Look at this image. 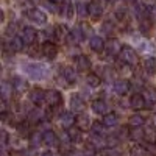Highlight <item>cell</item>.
<instances>
[{"label": "cell", "mask_w": 156, "mask_h": 156, "mask_svg": "<svg viewBox=\"0 0 156 156\" xmlns=\"http://www.w3.org/2000/svg\"><path fill=\"white\" fill-rule=\"evenodd\" d=\"M142 95L145 97V101H147V106H151L156 103V89L154 87H147L144 92H142Z\"/></svg>", "instance_id": "28"}, {"label": "cell", "mask_w": 156, "mask_h": 156, "mask_svg": "<svg viewBox=\"0 0 156 156\" xmlns=\"http://www.w3.org/2000/svg\"><path fill=\"white\" fill-rule=\"evenodd\" d=\"M73 12H76V11H75V8H73L70 3H62V5H61V11H59V14H61L62 17H66V19H72Z\"/></svg>", "instance_id": "32"}, {"label": "cell", "mask_w": 156, "mask_h": 156, "mask_svg": "<svg viewBox=\"0 0 156 156\" xmlns=\"http://www.w3.org/2000/svg\"><path fill=\"white\" fill-rule=\"evenodd\" d=\"M144 69L148 73H156V56H147L144 59Z\"/></svg>", "instance_id": "31"}, {"label": "cell", "mask_w": 156, "mask_h": 156, "mask_svg": "<svg viewBox=\"0 0 156 156\" xmlns=\"http://www.w3.org/2000/svg\"><path fill=\"white\" fill-rule=\"evenodd\" d=\"M41 6L45 8L47 11H50V12H56V9H58V5L53 0H41Z\"/></svg>", "instance_id": "37"}, {"label": "cell", "mask_w": 156, "mask_h": 156, "mask_svg": "<svg viewBox=\"0 0 156 156\" xmlns=\"http://www.w3.org/2000/svg\"><path fill=\"white\" fill-rule=\"evenodd\" d=\"M12 92H14V87H12V84L3 80L2 84H0V97H2V100L8 101V100L12 97Z\"/></svg>", "instance_id": "23"}, {"label": "cell", "mask_w": 156, "mask_h": 156, "mask_svg": "<svg viewBox=\"0 0 156 156\" xmlns=\"http://www.w3.org/2000/svg\"><path fill=\"white\" fill-rule=\"evenodd\" d=\"M25 17L36 25H45L47 23V14L42 9H37V8H28L25 11Z\"/></svg>", "instance_id": "3"}, {"label": "cell", "mask_w": 156, "mask_h": 156, "mask_svg": "<svg viewBox=\"0 0 156 156\" xmlns=\"http://www.w3.org/2000/svg\"><path fill=\"white\" fill-rule=\"evenodd\" d=\"M89 45H90V48H92L94 51H103L105 50V47H106V42L103 41V37L101 36H97V34H94V36H90L89 37Z\"/></svg>", "instance_id": "22"}, {"label": "cell", "mask_w": 156, "mask_h": 156, "mask_svg": "<svg viewBox=\"0 0 156 156\" xmlns=\"http://www.w3.org/2000/svg\"><path fill=\"white\" fill-rule=\"evenodd\" d=\"M122 48H123V45L120 44L119 39H115V37L109 39V41L106 42V47H105L106 53H108L109 56H117V55H120Z\"/></svg>", "instance_id": "12"}, {"label": "cell", "mask_w": 156, "mask_h": 156, "mask_svg": "<svg viewBox=\"0 0 156 156\" xmlns=\"http://www.w3.org/2000/svg\"><path fill=\"white\" fill-rule=\"evenodd\" d=\"M145 123V119H144V115H140V114H131L128 117V125L131 126V128H137V126H142Z\"/></svg>", "instance_id": "27"}, {"label": "cell", "mask_w": 156, "mask_h": 156, "mask_svg": "<svg viewBox=\"0 0 156 156\" xmlns=\"http://www.w3.org/2000/svg\"><path fill=\"white\" fill-rule=\"evenodd\" d=\"M119 58H120V61L123 64H128V66H134V64H137V61H139L137 51L133 47H129V45H123Z\"/></svg>", "instance_id": "2"}, {"label": "cell", "mask_w": 156, "mask_h": 156, "mask_svg": "<svg viewBox=\"0 0 156 156\" xmlns=\"http://www.w3.org/2000/svg\"><path fill=\"white\" fill-rule=\"evenodd\" d=\"M41 144H44V140H42V133H39V131L31 133V134H30V145H31L33 148H36V147H39Z\"/></svg>", "instance_id": "35"}, {"label": "cell", "mask_w": 156, "mask_h": 156, "mask_svg": "<svg viewBox=\"0 0 156 156\" xmlns=\"http://www.w3.org/2000/svg\"><path fill=\"white\" fill-rule=\"evenodd\" d=\"M87 6H89V16L92 19H100L103 16L105 8H103V2H101V0H92V2L87 3Z\"/></svg>", "instance_id": "9"}, {"label": "cell", "mask_w": 156, "mask_h": 156, "mask_svg": "<svg viewBox=\"0 0 156 156\" xmlns=\"http://www.w3.org/2000/svg\"><path fill=\"white\" fill-rule=\"evenodd\" d=\"M45 103L50 106V108H56L62 103V95L59 90L56 89H50L45 92Z\"/></svg>", "instance_id": "4"}, {"label": "cell", "mask_w": 156, "mask_h": 156, "mask_svg": "<svg viewBox=\"0 0 156 156\" xmlns=\"http://www.w3.org/2000/svg\"><path fill=\"white\" fill-rule=\"evenodd\" d=\"M42 140H44V145H47L50 148L59 145V136L53 131V129H45L42 133Z\"/></svg>", "instance_id": "11"}, {"label": "cell", "mask_w": 156, "mask_h": 156, "mask_svg": "<svg viewBox=\"0 0 156 156\" xmlns=\"http://www.w3.org/2000/svg\"><path fill=\"white\" fill-rule=\"evenodd\" d=\"M129 154L131 156H147V148L145 147H142V145H134L131 148V151H129Z\"/></svg>", "instance_id": "40"}, {"label": "cell", "mask_w": 156, "mask_h": 156, "mask_svg": "<svg viewBox=\"0 0 156 156\" xmlns=\"http://www.w3.org/2000/svg\"><path fill=\"white\" fill-rule=\"evenodd\" d=\"M0 111H2V114H8V106H6V101L2 100V105H0Z\"/></svg>", "instance_id": "45"}, {"label": "cell", "mask_w": 156, "mask_h": 156, "mask_svg": "<svg viewBox=\"0 0 156 156\" xmlns=\"http://www.w3.org/2000/svg\"><path fill=\"white\" fill-rule=\"evenodd\" d=\"M129 106H131V109H134V111H140V109L147 108L145 97L142 94H134L131 98H129Z\"/></svg>", "instance_id": "19"}, {"label": "cell", "mask_w": 156, "mask_h": 156, "mask_svg": "<svg viewBox=\"0 0 156 156\" xmlns=\"http://www.w3.org/2000/svg\"><path fill=\"white\" fill-rule=\"evenodd\" d=\"M84 108H86L84 98H83L80 94H72V95H70V109H72L73 112H81Z\"/></svg>", "instance_id": "16"}, {"label": "cell", "mask_w": 156, "mask_h": 156, "mask_svg": "<svg viewBox=\"0 0 156 156\" xmlns=\"http://www.w3.org/2000/svg\"><path fill=\"white\" fill-rule=\"evenodd\" d=\"M114 14H115V17L119 19V20H123V19H125V16H126V8H125V6H119V8H115V9H114Z\"/></svg>", "instance_id": "42"}, {"label": "cell", "mask_w": 156, "mask_h": 156, "mask_svg": "<svg viewBox=\"0 0 156 156\" xmlns=\"http://www.w3.org/2000/svg\"><path fill=\"white\" fill-rule=\"evenodd\" d=\"M150 28H151L150 19H142V20H139V30H140V33L147 34V33L150 31Z\"/></svg>", "instance_id": "41"}, {"label": "cell", "mask_w": 156, "mask_h": 156, "mask_svg": "<svg viewBox=\"0 0 156 156\" xmlns=\"http://www.w3.org/2000/svg\"><path fill=\"white\" fill-rule=\"evenodd\" d=\"M100 31L101 34H106V36H111L114 33V23L111 20H105V22H101L100 25Z\"/></svg>", "instance_id": "34"}, {"label": "cell", "mask_w": 156, "mask_h": 156, "mask_svg": "<svg viewBox=\"0 0 156 156\" xmlns=\"http://www.w3.org/2000/svg\"><path fill=\"white\" fill-rule=\"evenodd\" d=\"M69 39H70V42L78 45V44H81L84 41V37H86V33L83 30V27H80V25H76V27H73L70 31H69Z\"/></svg>", "instance_id": "10"}, {"label": "cell", "mask_w": 156, "mask_h": 156, "mask_svg": "<svg viewBox=\"0 0 156 156\" xmlns=\"http://www.w3.org/2000/svg\"><path fill=\"white\" fill-rule=\"evenodd\" d=\"M23 70L27 72V75L33 80H42V78L47 76V66L41 62H30V64H25Z\"/></svg>", "instance_id": "1"}, {"label": "cell", "mask_w": 156, "mask_h": 156, "mask_svg": "<svg viewBox=\"0 0 156 156\" xmlns=\"http://www.w3.org/2000/svg\"><path fill=\"white\" fill-rule=\"evenodd\" d=\"M45 92L47 90H44V89H41V87H34V89H31L30 90V101L33 103V105H36V106H39L42 101H45Z\"/></svg>", "instance_id": "14"}, {"label": "cell", "mask_w": 156, "mask_h": 156, "mask_svg": "<svg viewBox=\"0 0 156 156\" xmlns=\"http://www.w3.org/2000/svg\"><path fill=\"white\" fill-rule=\"evenodd\" d=\"M70 144H73V142H72V139H70V136H69V131H64V133L59 136V145L64 147V148H67Z\"/></svg>", "instance_id": "38"}, {"label": "cell", "mask_w": 156, "mask_h": 156, "mask_svg": "<svg viewBox=\"0 0 156 156\" xmlns=\"http://www.w3.org/2000/svg\"><path fill=\"white\" fill-rule=\"evenodd\" d=\"M101 123L105 125L106 128H114V126L119 125V115H117L115 112H109L106 115H103Z\"/></svg>", "instance_id": "25"}, {"label": "cell", "mask_w": 156, "mask_h": 156, "mask_svg": "<svg viewBox=\"0 0 156 156\" xmlns=\"http://www.w3.org/2000/svg\"><path fill=\"white\" fill-rule=\"evenodd\" d=\"M61 73H62V78H64V80H66L69 84H72V83H75V81H76V72H75V69H73V67H70V66L62 67Z\"/></svg>", "instance_id": "26"}, {"label": "cell", "mask_w": 156, "mask_h": 156, "mask_svg": "<svg viewBox=\"0 0 156 156\" xmlns=\"http://www.w3.org/2000/svg\"><path fill=\"white\" fill-rule=\"evenodd\" d=\"M39 156H55V153H53V151H50V150H47V151H42Z\"/></svg>", "instance_id": "46"}, {"label": "cell", "mask_w": 156, "mask_h": 156, "mask_svg": "<svg viewBox=\"0 0 156 156\" xmlns=\"http://www.w3.org/2000/svg\"><path fill=\"white\" fill-rule=\"evenodd\" d=\"M112 89L117 95H125L129 90V83L126 80H123V78H119V80H115L112 83Z\"/></svg>", "instance_id": "21"}, {"label": "cell", "mask_w": 156, "mask_h": 156, "mask_svg": "<svg viewBox=\"0 0 156 156\" xmlns=\"http://www.w3.org/2000/svg\"><path fill=\"white\" fill-rule=\"evenodd\" d=\"M153 125H154V126H156V117H154V122H153Z\"/></svg>", "instance_id": "48"}, {"label": "cell", "mask_w": 156, "mask_h": 156, "mask_svg": "<svg viewBox=\"0 0 156 156\" xmlns=\"http://www.w3.org/2000/svg\"><path fill=\"white\" fill-rule=\"evenodd\" d=\"M11 84H12V87H14V92H17V94L25 92V90H27V87H28L27 80H25V78H22V76H17V75L11 78Z\"/></svg>", "instance_id": "20"}, {"label": "cell", "mask_w": 156, "mask_h": 156, "mask_svg": "<svg viewBox=\"0 0 156 156\" xmlns=\"http://www.w3.org/2000/svg\"><path fill=\"white\" fill-rule=\"evenodd\" d=\"M16 129H17V133H19L20 136H28V137H30V125H28V123H25V122L17 123Z\"/></svg>", "instance_id": "39"}, {"label": "cell", "mask_w": 156, "mask_h": 156, "mask_svg": "<svg viewBox=\"0 0 156 156\" xmlns=\"http://www.w3.org/2000/svg\"><path fill=\"white\" fill-rule=\"evenodd\" d=\"M8 140H9V136H8V133L5 131V129H2V147H6Z\"/></svg>", "instance_id": "44"}, {"label": "cell", "mask_w": 156, "mask_h": 156, "mask_svg": "<svg viewBox=\"0 0 156 156\" xmlns=\"http://www.w3.org/2000/svg\"><path fill=\"white\" fill-rule=\"evenodd\" d=\"M23 45H25V44H23V41H22L20 36H11L9 41L3 44V48H5V50L8 48L11 53H17V51H20V50L23 48Z\"/></svg>", "instance_id": "7"}, {"label": "cell", "mask_w": 156, "mask_h": 156, "mask_svg": "<svg viewBox=\"0 0 156 156\" xmlns=\"http://www.w3.org/2000/svg\"><path fill=\"white\" fill-rule=\"evenodd\" d=\"M145 148H147V153L150 156H156V144H147Z\"/></svg>", "instance_id": "43"}, {"label": "cell", "mask_w": 156, "mask_h": 156, "mask_svg": "<svg viewBox=\"0 0 156 156\" xmlns=\"http://www.w3.org/2000/svg\"><path fill=\"white\" fill-rule=\"evenodd\" d=\"M75 126H78L81 131H87V129H90V128H92L90 117H89L87 114H84V112H80V114L76 115V123H75Z\"/></svg>", "instance_id": "17"}, {"label": "cell", "mask_w": 156, "mask_h": 156, "mask_svg": "<svg viewBox=\"0 0 156 156\" xmlns=\"http://www.w3.org/2000/svg\"><path fill=\"white\" fill-rule=\"evenodd\" d=\"M53 2H56V3H58V2H64V0H53Z\"/></svg>", "instance_id": "47"}, {"label": "cell", "mask_w": 156, "mask_h": 156, "mask_svg": "<svg viewBox=\"0 0 156 156\" xmlns=\"http://www.w3.org/2000/svg\"><path fill=\"white\" fill-rule=\"evenodd\" d=\"M37 31L36 28L33 27H23L22 28V33H20V37H22V41L25 45H33L36 41H37Z\"/></svg>", "instance_id": "5"}, {"label": "cell", "mask_w": 156, "mask_h": 156, "mask_svg": "<svg viewBox=\"0 0 156 156\" xmlns=\"http://www.w3.org/2000/svg\"><path fill=\"white\" fill-rule=\"evenodd\" d=\"M90 109H92L95 114H98V115H106V114L111 112L109 111V105L103 98H95L92 103H90Z\"/></svg>", "instance_id": "8"}, {"label": "cell", "mask_w": 156, "mask_h": 156, "mask_svg": "<svg viewBox=\"0 0 156 156\" xmlns=\"http://www.w3.org/2000/svg\"><path fill=\"white\" fill-rule=\"evenodd\" d=\"M106 2H115V0H106Z\"/></svg>", "instance_id": "49"}, {"label": "cell", "mask_w": 156, "mask_h": 156, "mask_svg": "<svg viewBox=\"0 0 156 156\" xmlns=\"http://www.w3.org/2000/svg\"><path fill=\"white\" fill-rule=\"evenodd\" d=\"M69 131V136H70V139H72V142H81L83 140V131L78 126H72L70 129H67Z\"/></svg>", "instance_id": "33"}, {"label": "cell", "mask_w": 156, "mask_h": 156, "mask_svg": "<svg viewBox=\"0 0 156 156\" xmlns=\"http://www.w3.org/2000/svg\"><path fill=\"white\" fill-rule=\"evenodd\" d=\"M75 14L80 17V19H86L87 16H89V6L84 3V2H78L76 5H75Z\"/></svg>", "instance_id": "29"}, {"label": "cell", "mask_w": 156, "mask_h": 156, "mask_svg": "<svg viewBox=\"0 0 156 156\" xmlns=\"http://www.w3.org/2000/svg\"><path fill=\"white\" fill-rule=\"evenodd\" d=\"M41 51H42V55L47 58V59H55L56 56H58V47H56V44H53V42H45L42 47H41Z\"/></svg>", "instance_id": "18"}, {"label": "cell", "mask_w": 156, "mask_h": 156, "mask_svg": "<svg viewBox=\"0 0 156 156\" xmlns=\"http://www.w3.org/2000/svg\"><path fill=\"white\" fill-rule=\"evenodd\" d=\"M44 119H45V112H44V109H41V108H33V109H30L28 111V115H27V120H28V123H41V122H44Z\"/></svg>", "instance_id": "13"}, {"label": "cell", "mask_w": 156, "mask_h": 156, "mask_svg": "<svg viewBox=\"0 0 156 156\" xmlns=\"http://www.w3.org/2000/svg\"><path fill=\"white\" fill-rule=\"evenodd\" d=\"M76 123V117L72 111H64L59 115V126L64 129H70Z\"/></svg>", "instance_id": "6"}, {"label": "cell", "mask_w": 156, "mask_h": 156, "mask_svg": "<svg viewBox=\"0 0 156 156\" xmlns=\"http://www.w3.org/2000/svg\"><path fill=\"white\" fill-rule=\"evenodd\" d=\"M105 125H103L101 122H94L92 123V128H90V133H92L94 136H105Z\"/></svg>", "instance_id": "36"}, {"label": "cell", "mask_w": 156, "mask_h": 156, "mask_svg": "<svg viewBox=\"0 0 156 156\" xmlns=\"http://www.w3.org/2000/svg\"><path fill=\"white\" fill-rule=\"evenodd\" d=\"M128 137L134 140V142H140V140H144L145 139V129L142 128V126H137V128H129V131H128Z\"/></svg>", "instance_id": "24"}, {"label": "cell", "mask_w": 156, "mask_h": 156, "mask_svg": "<svg viewBox=\"0 0 156 156\" xmlns=\"http://www.w3.org/2000/svg\"><path fill=\"white\" fill-rule=\"evenodd\" d=\"M86 84L89 87H98L101 84V76L98 73H87L86 75Z\"/></svg>", "instance_id": "30"}, {"label": "cell", "mask_w": 156, "mask_h": 156, "mask_svg": "<svg viewBox=\"0 0 156 156\" xmlns=\"http://www.w3.org/2000/svg\"><path fill=\"white\" fill-rule=\"evenodd\" d=\"M90 67H92V62L86 55H78L75 58V69L78 72H87Z\"/></svg>", "instance_id": "15"}]
</instances>
